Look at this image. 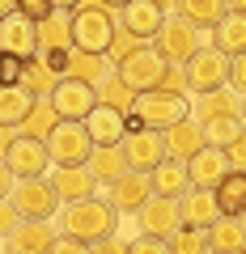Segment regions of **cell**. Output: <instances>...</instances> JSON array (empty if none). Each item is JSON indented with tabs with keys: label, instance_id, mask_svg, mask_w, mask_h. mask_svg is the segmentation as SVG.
<instances>
[{
	"label": "cell",
	"instance_id": "1",
	"mask_svg": "<svg viewBox=\"0 0 246 254\" xmlns=\"http://www.w3.org/2000/svg\"><path fill=\"white\" fill-rule=\"evenodd\" d=\"M55 225H60V233L64 237H77V242H106L110 233H115L119 225V212L110 208L106 199H77V203H60V212H55Z\"/></svg>",
	"mask_w": 246,
	"mask_h": 254
},
{
	"label": "cell",
	"instance_id": "2",
	"mask_svg": "<svg viewBox=\"0 0 246 254\" xmlns=\"http://www.w3.org/2000/svg\"><path fill=\"white\" fill-rule=\"evenodd\" d=\"M110 38H115V13L98 0H85L73 9V47L77 51H89V55H106L110 51Z\"/></svg>",
	"mask_w": 246,
	"mask_h": 254
},
{
	"label": "cell",
	"instance_id": "3",
	"mask_svg": "<svg viewBox=\"0 0 246 254\" xmlns=\"http://www.w3.org/2000/svg\"><path fill=\"white\" fill-rule=\"evenodd\" d=\"M132 115L145 119L149 131H170L174 123L191 119V98L187 93H170V89H149V93H136Z\"/></svg>",
	"mask_w": 246,
	"mask_h": 254
},
{
	"label": "cell",
	"instance_id": "4",
	"mask_svg": "<svg viewBox=\"0 0 246 254\" xmlns=\"http://www.w3.org/2000/svg\"><path fill=\"white\" fill-rule=\"evenodd\" d=\"M165 72H170V64L157 47H136L128 60L115 68V76L128 85L132 93H149V89H162L165 85Z\"/></svg>",
	"mask_w": 246,
	"mask_h": 254
},
{
	"label": "cell",
	"instance_id": "5",
	"mask_svg": "<svg viewBox=\"0 0 246 254\" xmlns=\"http://www.w3.org/2000/svg\"><path fill=\"white\" fill-rule=\"evenodd\" d=\"M47 153H51V165H85L93 153V140L85 131L81 119H60L47 136Z\"/></svg>",
	"mask_w": 246,
	"mask_h": 254
},
{
	"label": "cell",
	"instance_id": "6",
	"mask_svg": "<svg viewBox=\"0 0 246 254\" xmlns=\"http://www.w3.org/2000/svg\"><path fill=\"white\" fill-rule=\"evenodd\" d=\"M200 47H204V43H200V30H195L191 21L182 17V13H165L162 30H157V51L165 55V64L187 68V60H191Z\"/></svg>",
	"mask_w": 246,
	"mask_h": 254
},
{
	"label": "cell",
	"instance_id": "7",
	"mask_svg": "<svg viewBox=\"0 0 246 254\" xmlns=\"http://www.w3.org/2000/svg\"><path fill=\"white\" fill-rule=\"evenodd\" d=\"M9 203L17 208L21 220H51L60 212V195L47 178H26V182H13L9 190Z\"/></svg>",
	"mask_w": 246,
	"mask_h": 254
},
{
	"label": "cell",
	"instance_id": "8",
	"mask_svg": "<svg viewBox=\"0 0 246 254\" xmlns=\"http://www.w3.org/2000/svg\"><path fill=\"white\" fill-rule=\"evenodd\" d=\"M187 93H212L221 85H229V55H221L217 47L204 43L200 51L187 60Z\"/></svg>",
	"mask_w": 246,
	"mask_h": 254
},
{
	"label": "cell",
	"instance_id": "9",
	"mask_svg": "<svg viewBox=\"0 0 246 254\" xmlns=\"http://www.w3.org/2000/svg\"><path fill=\"white\" fill-rule=\"evenodd\" d=\"M4 165L13 170V178L26 182V178H47V170H51V153H47V140H34V136H21L9 144V153H4Z\"/></svg>",
	"mask_w": 246,
	"mask_h": 254
},
{
	"label": "cell",
	"instance_id": "10",
	"mask_svg": "<svg viewBox=\"0 0 246 254\" xmlns=\"http://www.w3.org/2000/svg\"><path fill=\"white\" fill-rule=\"evenodd\" d=\"M136 229H140L136 237H162V242H170L182 229L178 199H157V195H149V199L140 203V212H136Z\"/></svg>",
	"mask_w": 246,
	"mask_h": 254
},
{
	"label": "cell",
	"instance_id": "11",
	"mask_svg": "<svg viewBox=\"0 0 246 254\" xmlns=\"http://www.w3.org/2000/svg\"><path fill=\"white\" fill-rule=\"evenodd\" d=\"M60 237V229L51 220H17L9 237H0L4 242V254H47Z\"/></svg>",
	"mask_w": 246,
	"mask_h": 254
},
{
	"label": "cell",
	"instance_id": "12",
	"mask_svg": "<svg viewBox=\"0 0 246 254\" xmlns=\"http://www.w3.org/2000/svg\"><path fill=\"white\" fill-rule=\"evenodd\" d=\"M0 51L17 55V60H38V21L9 13L0 17Z\"/></svg>",
	"mask_w": 246,
	"mask_h": 254
},
{
	"label": "cell",
	"instance_id": "13",
	"mask_svg": "<svg viewBox=\"0 0 246 254\" xmlns=\"http://www.w3.org/2000/svg\"><path fill=\"white\" fill-rule=\"evenodd\" d=\"M51 106L60 119H89V110L98 106V93H93L89 81H73V76H64V81L51 89Z\"/></svg>",
	"mask_w": 246,
	"mask_h": 254
},
{
	"label": "cell",
	"instance_id": "14",
	"mask_svg": "<svg viewBox=\"0 0 246 254\" xmlns=\"http://www.w3.org/2000/svg\"><path fill=\"white\" fill-rule=\"evenodd\" d=\"M123 157H128V170L136 174H153L165 161V140L162 131H136V136H123Z\"/></svg>",
	"mask_w": 246,
	"mask_h": 254
},
{
	"label": "cell",
	"instance_id": "15",
	"mask_svg": "<svg viewBox=\"0 0 246 254\" xmlns=\"http://www.w3.org/2000/svg\"><path fill=\"white\" fill-rule=\"evenodd\" d=\"M191 119H195V123H212V119H242V93H238L234 85H221V89H212V93H195Z\"/></svg>",
	"mask_w": 246,
	"mask_h": 254
},
{
	"label": "cell",
	"instance_id": "16",
	"mask_svg": "<svg viewBox=\"0 0 246 254\" xmlns=\"http://www.w3.org/2000/svg\"><path fill=\"white\" fill-rule=\"evenodd\" d=\"M47 182L55 187L60 203H77V199H89V195H93V187H98V178L89 174V165H55V170L47 174Z\"/></svg>",
	"mask_w": 246,
	"mask_h": 254
},
{
	"label": "cell",
	"instance_id": "17",
	"mask_svg": "<svg viewBox=\"0 0 246 254\" xmlns=\"http://www.w3.org/2000/svg\"><path fill=\"white\" fill-rule=\"evenodd\" d=\"M149 195H153L149 190V174H136V170H128V174H119L115 182H106V203L115 212H140V203Z\"/></svg>",
	"mask_w": 246,
	"mask_h": 254
},
{
	"label": "cell",
	"instance_id": "18",
	"mask_svg": "<svg viewBox=\"0 0 246 254\" xmlns=\"http://www.w3.org/2000/svg\"><path fill=\"white\" fill-rule=\"evenodd\" d=\"M178 216L187 229H208L212 220H221V208H217V195L208 187H187L178 195Z\"/></svg>",
	"mask_w": 246,
	"mask_h": 254
},
{
	"label": "cell",
	"instance_id": "19",
	"mask_svg": "<svg viewBox=\"0 0 246 254\" xmlns=\"http://www.w3.org/2000/svg\"><path fill=\"white\" fill-rule=\"evenodd\" d=\"M119 26L128 30L132 38H157V30H162V21H165V13L157 9L153 0H128L123 9H119Z\"/></svg>",
	"mask_w": 246,
	"mask_h": 254
},
{
	"label": "cell",
	"instance_id": "20",
	"mask_svg": "<svg viewBox=\"0 0 246 254\" xmlns=\"http://www.w3.org/2000/svg\"><path fill=\"white\" fill-rule=\"evenodd\" d=\"M208 254H246V220L242 216H221L204 229Z\"/></svg>",
	"mask_w": 246,
	"mask_h": 254
},
{
	"label": "cell",
	"instance_id": "21",
	"mask_svg": "<svg viewBox=\"0 0 246 254\" xmlns=\"http://www.w3.org/2000/svg\"><path fill=\"white\" fill-rule=\"evenodd\" d=\"M187 187H191V174H187V161H178V157H165L149 174V190H153L157 199H178Z\"/></svg>",
	"mask_w": 246,
	"mask_h": 254
},
{
	"label": "cell",
	"instance_id": "22",
	"mask_svg": "<svg viewBox=\"0 0 246 254\" xmlns=\"http://www.w3.org/2000/svg\"><path fill=\"white\" fill-rule=\"evenodd\" d=\"M165 140V157H178V161H187V157H195L200 148H208V140H204V127L195 123V119H182V123H174L170 131H162Z\"/></svg>",
	"mask_w": 246,
	"mask_h": 254
},
{
	"label": "cell",
	"instance_id": "23",
	"mask_svg": "<svg viewBox=\"0 0 246 254\" xmlns=\"http://www.w3.org/2000/svg\"><path fill=\"white\" fill-rule=\"evenodd\" d=\"M187 174H191V187H208V190H212V187L229 174L225 148H200L195 157H187Z\"/></svg>",
	"mask_w": 246,
	"mask_h": 254
},
{
	"label": "cell",
	"instance_id": "24",
	"mask_svg": "<svg viewBox=\"0 0 246 254\" xmlns=\"http://www.w3.org/2000/svg\"><path fill=\"white\" fill-rule=\"evenodd\" d=\"M208 34H212L208 47H217L221 55H229V60H234V55H242V51H246V13H234V9H229L225 17L208 30Z\"/></svg>",
	"mask_w": 246,
	"mask_h": 254
},
{
	"label": "cell",
	"instance_id": "25",
	"mask_svg": "<svg viewBox=\"0 0 246 254\" xmlns=\"http://www.w3.org/2000/svg\"><path fill=\"white\" fill-rule=\"evenodd\" d=\"M85 131H89L93 148H98V144H123V110L93 106L89 119H85Z\"/></svg>",
	"mask_w": 246,
	"mask_h": 254
},
{
	"label": "cell",
	"instance_id": "26",
	"mask_svg": "<svg viewBox=\"0 0 246 254\" xmlns=\"http://www.w3.org/2000/svg\"><path fill=\"white\" fill-rule=\"evenodd\" d=\"M73 47V13L55 9L51 17L38 21V55L43 51H68Z\"/></svg>",
	"mask_w": 246,
	"mask_h": 254
},
{
	"label": "cell",
	"instance_id": "27",
	"mask_svg": "<svg viewBox=\"0 0 246 254\" xmlns=\"http://www.w3.org/2000/svg\"><path fill=\"white\" fill-rule=\"evenodd\" d=\"M34 93L26 85H0V127H21L26 115L34 110Z\"/></svg>",
	"mask_w": 246,
	"mask_h": 254
},
{
	"label": "cell",
	"instance_id": "28",
	"mask_svg": "<svg viewBox=\"0 0 246 254\" xmlns=\"http://www.w3.org/2000/svg\"><path fill=\"white\" fill-rule=\"evenodd\" d=\"M212 195H217L221 216H242V212H246V174L242 170H229L225 178L212 187Z\"/></svg>",
	"mask_w": 246,
	"mask_h": 254
},
{
	"label": "cell",
	"instance_id": "29",
	"mask_svg": "<svg viewBox=\"0 0 246 254\" xmlns=\"http://www.w3.org/2000/svg\"><path fill=\"white\" fill-rule=\"evenodd\" d=\"M89 174L93 178L102 182V187H106V182H115L119 174H128V157H123V144H98L89 153Z\"/></svg>",
	"mask_w": 246,
	"mask_h": 254
},
{
	"label": "cell",
	"instance_id": "30",
	"mask_svg": "<svg viewBox=\"0 0 246 254\" xmlns=\"http://www.w3.org/2000/svg\"><path fill=\"white\" fill-rule=\"evenodd\" d=\"M178 13L191 21L195 30H212L229 13V4H225V0H178Z\"/></svg>",
	"mask_w": 246,
	"mask_h": 254
},
{
	"label": "cell",
	"instance_id": "31",
	"mask_svg": "<svg viewBox=\"0 0 246 254\" xmlns=\"http://www.w3.org/2000/svg\"><path fill=\"white\" fill-rule=\"evenodd\" d=\"M93 93H98V106L123 110V115H132V106H136V93H132L123 81H119L115 72H110V76H102V81L93 85Z\"/></svg>",
	"mask_w": 246,
	"mask_h": 254
},
{
	"label": "cell",
	"instance_id": "32",
	"mask_svg": "<svg viewBox=\"0 0 246 254\" xmlns=\"http://www.w3.org/2000/svg\"><path fill=\"white\" fill-rule=\"evenodd\" d=\"M68 76L73 81H89L98 85L102 76H106V55H89V51H68Z\"/></svg>",
	"mask_w": 246,
	"mask_h": 254
},
{
	"label": "cell",
	"instance_id": "33",
	"mask_svg": "<svg viewBox=\"0 0 246 254\" xmlns=\"http://www.w3.org/2000/svg\"><path fill=\"white\" fill-rule=\"evenodd\" d=\"M55 123H60V115H55L51 98H38V102H34V110L26 115V123H21L17 131H21V136H34V140H47Z\"/></svg>",
	"mask_w": 246,
	"mask_h": 254
},
{
	"label": "cell",
	"instance_id": "34",
	"mask_svg": "<svg viewBox=\"0 0 246 254\" xmlns=\"http://www.w3.org/2000/svg\"><path fill=\"white\" fill-rule=\"evenodd\" d=\"M21 85H26L34 98H51V89L60 81H55V72L43 64V55H38V60H26V68H21Z\"/></svg>",
	"mask_w": 246,
	"mask_h": 254
},
{
	"label": "cell",
	"instance_id": "35",
	"mask_svg": "<svg viewBox=\"0 0 246 254\" xmlns=\"http://www.w3.org/2000/svg\"><path fill=\"white\" fill-rule=\"evenodd\" d=\"M200 127H204V140H208V148H225L246 123H242V119H212V123H200Z\"/></svg>",
	"mask_w": 246,
	"mask_h": 254
},
{
	"label": "cell",
	"instance_id": "36",
	"mask_svg": "<svg viewBox=\"0 0 246 254\" xmlns=\"http://www.w3.org/2000/svg\"><path fill=\"white\" fill-rule=\"evenodd\" d=\"M170 254H208V237H204V229H187V225H182L178 233L170 237Z\"/></svg>",
	"mask_w": 246,
	"mask_h": 254
},
{
	"label": "cell",
	"instance_id": "37",
	"mask_svg": "<svg viewBox=\"0 0 246 254\" xmlns=\"http://www.w3.org/2000/svg\"><path fill=\"white\" fill-rule=\"evenodd\" d=\"M136 47H140V38H132L128 30H123V26H119V21H115V38H110V51H106V64H110V68H119V64L128 60V55L136 51Z\"/></svg>",
	"mask_w": 246,
	"mask_h": 254
},
{
	"label": "cell",
	"instance_id": "38",
	"mask_svg": "<svg viewBox=\"0 0 246 254\" xmlns=\"http://www.w3.org/2000/svg\"><path fill=\"white\" fill-rule=\"evenodd\" d=\"M225 161H229V170H242L246 174V127L225 144Z\"/></svg>",
	"mask_w": 246,
	"mask_h": 254
},
{
	"label": "cell",
	"instance_id": "39",
	"mask_svg": "<svg viewBox=\"0 0 246 254\" xmlns=\"http://www.w3.org/2000/svg\"><path fill=\"white\" fill-rule=\"evenodd\" d=\"M21 68H26V60L0 51V85H21Z\"/></svg>",
	"mask_w": 246,
	"mask_h": 254
},
{
	"label": "cell",
	"instance_id": "40",
	"mask_svg": "<svg viewBox=\"0 0 246 254\" xmlns=\"http://www.w3.org/2000/svg\"><path fill=\"white\" fill-rule=\"evenodd\" d=\"M17 13L30 17V21H43V17L55 13V0H17Z\"/></svg>",
	"mask_w": 246,
	"mask_h": 254
},
{
	"label": "cell",
	"instance_id": "41",
	"mask_svg": "<svg viewBox=\"0 0 246 254\" xmlns=\"http://www.w3.org/2000/svg\"><path fill=\"white\" fill-rule=\"evenodd\" d=\"M128 254H170V242H162V237H132Z\"/></svg>",
	"mask_w": 246,
	"mask_h": 254
},
{
	"label": "cell",
	"instance_id": "42",
	"mask_svg": "<svg viewBox=\"0 0 246 254\" xmlns=\"http://www.w3.org/2000/svg\"><path fill=\"white\" fill-rule=\"evenodd\" d=\"M47 254H93V246H89V242H77V237H64V233H60V237H55V246H51Z\"/></svg>",
	"mask_w": 246,
	"mask_h": 254
},
{
	"label": "cell",
	"instance_id": "43",
	"mask_svg": "<svg viewBox=\"0 0 246 254\" xmlns=\"http://www.w3.org/2000/svg\"><path fill=\"white\" fill-rule=\"evenodd\" d=\"M229 85H234V89H238V93L246 98V51L229 60Z\"/></svg>",
	"mask_w": 246,
	"mask_h": 254
},
{
	"label": "cell",
	"instance_id": "44",
	"mask_svg": "<svg viewBox=\"0 0 246 254\" xmlns=\"http://www.w3.org/2000/svg\"><path fill=\"white\" fill-rule=\"evenodd\" d=\"M17 220H21V216H17V208H13L9 199H0V237H9Z\"/></svg>",
	"mask_w": 246,
	"mask_h": 254
},
{
	"label": "cell",
	"instance_id": "45",
	"mask_svg": "<svg viewBox=\"0 0 246 254\" xmlns=\"http://www.w3.org/2000/svg\"><path fill=\"white\" fill-rule=\"evenodd\" d=\"M162 89H170V93H187V72H182L178 64H170V72H165V85Z\"/></svg>",
	"mask_w": 246,
	"mask_h": 254
},
{
	"label": "cell",
	"instance_id": "46",
	"mask_svg": "<svg viewBox=\"0 0 246 254\" xmlns=\"http://www.w3.org/2000/svg\"><path fill=\"white\" fill-rule=\"evenodd\" d=\"M93 254H128V242H123L119 233H110L106 242H98V246H93Z\"/></svg>",
	"mask_w": 246,
	"mask_h": 254
},
{
	"label": "cell",
	"instance_id": "47",
	"mask_svg": "<svg viewBox=\"0 0 246 254\" xmlns=\"http://www.w3.org/2000/svg\"><path fill=\"white\" fill-rule=\"evenodd\" d=\"M13 182H17V178H13V170H9V165H4V157H0V199H9Z\"/></svg>",
	"mask_w": 246,
	"mask_h": 254
},
{
	"label": "cell",
	"instance_id": "48",
	"mask_svg": "<svg viewBox=\"0 0 246 254\" xmlns=\"http://www.w3.org/2000/svg\"><path fill=\"white\" fill-rule=\"evenodd\" d=\"M17 140V127H0V157L9 153V144Z\"/></svg>",
	"mask_w": 246,
	"mask_h": 254
},
{
	"label": "cell",
	"instance_id": "49",
	"mask_svg": "<svg viewBox=\"0 0 246 254\" xmlns=\"http://www.w3.org/2000/svg\"><path fill=\"white\" fill-rule=\"evenodd\" d=\"M9 13H17V0H0V17H9Z\"/></svg>",
	"mask_w": 246,
	"mask_h": 254
},
{
	"label": "cell",
	"instance_id": "50",
	"mask_svg": "<svg viewBox=\"0 0 246 254\" xmlns=\"http://www.w3.org/2000/svg\"><path fill=\"white\" fill-rule=\"evenodd\" d=\"M153 4H157L162 13H174V9H178V0H153Z\"/></svg>",
	"mask_w": 246,
	"mask_h": 254
},
{
	"label": "cell",
	"instance_id": "51",
	"mask_svg": "<svg viewBox=\"0 0 246 254\" xmlns=\"http://www.w3.org/2000/svg\"><path fill=\"white\" fill-rule=\"evenodd\" d=\"M77 4H85V0H55V9H77Z\"/></svg>",
	"mask_w": 246,
	"mask_h": 254
},
{
	"label": "cell",
	"instance_id": "52",
	"mask_svg": "<svg viewBox=\"0 0 246 254\" xmlns=\"http://www.w3.org/2000/svg\"><path fill=\"white\" fill-rule=\"evenodd\" d=\"M225 4H229L234 13H246V0H225Z\"/></svg>",
	"mask_w": 246,
	"mask_h": 254
},
{
	"label": "cell",
	"instance_id": "53",
	"mask_svg": "<svg viewBox=\"0 0 246 254\" xmlns=\"http://www.w3.org/2000/svg\"><path fill=\"white\" fill-rule=\"evenodd\" d=\"M98 4H106V9H110V4H115V9H123V4H128V0H98Z\"/></svg>",
	"mask_w": 246,
	"mask_h": 254
},
{
	"label": "cell",
	"instance_id": "54",
	"mask_svg": "<svg viewBox=\"0 0 246 254\" xmlns=\"http://www.w3.org/2000/svg\"><path fill=\"white\" fill-rule=\"evenodd\" d=\"M242 123H246V98H242Z\"/></svg>",
	"mask_w": 246,
	"mask_h": 254
},
{
	"label": "cell",
	"instance_id": "55",
	"mask_svg": "<svg viewBox=\"0 0 246 254\" xmlns=\"http://www.w3.org/2000/svg\"><path fill=\"white\" fill-rule=\"evenodd\" d=\"M242 220H246V212H242Z\"/></svg>",
	"mask_w": 246,
	"mask_h": 254
}]
</instances>
